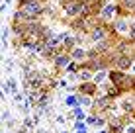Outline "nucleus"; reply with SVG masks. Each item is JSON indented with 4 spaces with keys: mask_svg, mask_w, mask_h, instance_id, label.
<instances>
[{
    "mask_svg": "<svg viewBox=\"0 0 135 133\" xmlns=\"http://www.w3.org/2000/svg\"><path fill=\"white\" fill-rule=\"evenodd\" d=\"M108 78L114 86H118L122 92L125 90H131V84H133V78H129L127 75H125V71H119V68H114V71L108 72Z\"/></svg>",
    "mask_w": 135,
    "mask_h": 133,
    "instance_id": "f257e3e1",
    "label": "nucleus"
},
{
    "mask_svg": "<svg viewBox=\"0 0 135 133\" xmlns=\"http://www.w3.org/2000/svg\"><path fill=\"white\" fill-rule=\"evenodd\" d=\"M86 6V0H76V2H73L71 6L65 8V14H67L69 18H80L82 16V10H84Z\"/></svg>",
    "mask_w": 135,
    "mask_h": 133,
    "instance_id": "f03ea898",
    "label": "nucleus"
},
{
    "mask_svg": "<svg viewBox=\"0 0 135 133\" xmlns=\"http://www.w3.org/2000/svg\"><path fill=\"white\" fill-rule=\"evenodd\" d=\"M133 61H135V57H131V55H118L114 65H115V68H119V71H127V68L133 67Z\"/></svg>",
    "mask_w": 135,
    "mask_h": 133,
    "instance_id": "7ed1b4c3",
    "label": "nucleus"
},
{
    "mask_svg": "<svg viewBox=\"0 0 135 133\" xmlns=\"http://www.w3.org/2000/svg\"><path fill=\"white\" fill-rule=\"evenodd\" d=\"M71 63H73L71 53H61L55 59V68H57V71H67V68L71 67Z\"/></svg>",
    "mask_w": 135,
    "mask_h": 133,
    "instance_id": "20e7f679",
    "label": "nucleus"
},
{
    "mask_svg": "<svg viewBox=\"0 0 135 133\" xmlns=\"http://www.w3.org/2000/svg\"><path fill=\"white\" fill-rule=\"evenodd\" d=\"M94 108L98 110V112H106V110H112L114 108V98H112V96H102V98H98L94 102Z\"/></svg>",
    "mask_w": 135,
    "mask_h": 133,
    "instance_id": "39448f33",
    "label": "nucleus"
},
{
    "mask_svg": "<svg viewBox=\"0 0 135 133\" xmlns=\"http://www.w3.org/2000/svg\"><path fill=\"white\" fill-rule=\"evenodd\" d=\"M114 14H118V6H115V4H106L98 16H100L102 22H108V20H112V18H114Z\"/></svg>",
    "mask_w": 135,
    "mask_h": 133,
    "instance_id": "423d86ee",
    "label": "nucleus"
},
{
    "mask_svg": "<svg viewBox=\"0 0 135 133\" xmlns=\"http://www.w3.org/2000/svg\"><path fill=\"white\" fill-rule=\"evenodd\" d=\"M129 27H131V24H129V20H125V18H119V20L114 22V31L119 33V35L129 33Z\"/></svg>",
    "mask_w": 135,
    "mask_h": 133,
    "instance_id": "0eeeda50",
    "label": "nucleus"
},
{
    "mask_svg": "<svg viewBox=\"0 0 135 133\" xmlns=\"http://www.w3.org/2000/svg\"><path fill=\"white\" fill-rule=\"evenodd\" d=\"M41 82H43V80H41V75H39V72H33V71H31V72H27V80H26V84L27 86H30V88H39V86H41Z\"/></svg>",
    "mask_w": 135,
    "mask_h": 133,
    "instance_id": "6e6552de",
    "label": "nucleus"
},
{
    "mask_svg": "<svg viewBox=\"0 0 135 133\" xmlns=\"http://www.w3.org/2000/svg\"><path fill=\"white\" fill-rule=\"evenodd\" d=\"M71 57H73V61L84 63V61H88V51H86V49H82V47H74L71 51Z\"/></svg>",
    "mask_w": 135,
    "mask_h": 133,
    "instance_id": "1a4fd4ad",
    "label": "nucleus"
},
{
    "mask_svg": "<svg viewBox=\"0 0 135 133\" xmlns=\"http://www.w3.org/2000/svg\"><path fill=\"white\" fill-rule=\"evenodd\" d=\"M96 90H98V86H96V82H82L80 86H78V92L80 94H86V96H92V94H96Z\"/></svg>",
    "mask_w": 135,
    "mask_h": 133,
    "instance_id": "9d476101",
    "label": "nucleus"
},
{
    "mask_svg": "<svg viewBox=\"0 0 135 133\" xmlns=\"http://www.w3.org/2000/svg\"><path fill=\"white\" fill-rule=\"evenodd\" d=\"M78 78H80L82 82H88L92 78V71L86 68V67H82V65H78Z\"/></svg>",
    "mask_w": 135,
    "mask_h": 133,
    "instance_id": "9b49d317",
    "label": "nucleus"
},
{
    "mask_svg": "<svg viewBox=\"0 0 135 133\" xmlns=\"http://www.w3.org/2000/svg\"><path fill=\"white\" fill-rule=\"evenodd\" d=\"M119 4H122L123 8H127L129 12L135 10V0H119Z\"/></svg>",
    "mask_w": 135,
    "mask_h": 133,
    "instance_id": "f8f14e48",
    "label": "nucleus"
},
{
    "mask_svg": "<svg viewBox=\"0 0 135 133\" xmlns=\"http://www.w3.org/2000/svg\"><path fill=\"white\" fill-rule=\"evenodd\" d=\"M108 133H122V125H119V123H114V121H112V123H110Z\"/></svg>",
    "mask_w": 135,
    "mask_h": 133,
    "instance_id": "ddd939ff",
    "label": "nucleus"
},
{
    "mask_svg": "<svg viewBox=\"0 0 135 133\" xmlns=\"http://www.w3.org/2000/svg\"><path fill=\"white\" fill-rule=\"evenodd\" d=\"M104 78H106V71H98V72L94 75V82H96V84H100Z\"/></svg>",
    "mask_w": 135,
    "mask_h": 133,
    "instance_id": "4468645a",
    "label": "nucleus"
},
{
    "mask_svg": "<svg viewBox=\"0 0 135 133\" xmlns=\"http://www.w3.org/2000/svg\"><path fill=\"white\" fill-rule=\"evenodd\" d=\"M127 41H129V43H135V24H131V27H129V33H127Z\"/></svg>",
    "mask_w": 135,
    "mask_h": 133,
    "instance_id": "2eb2a0df",
    "label": "nucleus"
},
{
    "mask_svg": "<svg viewBox=\"0 0 135 133\" xmlns=\"http://www.w3.org/2000/svg\"><path fill=\"white\" fill-rule=\"evenodd\" d=\"M80 104H84V106H92V100H90V96H80Z\"/></svg>",
    "mask_w": 135,
    "mask_h": 133,
    "instance_id": "dca6fc26",
    "label": "nucleus"
},
{
    "mask_svg": "<svg viewBox=\"0 0 135 133\" xmlns=\"http://www.w3.org/2000/svg\"><path fill=\"white\" fill-rule=\"evenodd\" d=\"M73 2H76V0H59V6H61L63 10H65V8H67V6H71Z\"/></svg>",
    "mask_w": 135,
    "mask_h": 133,
    "instance_id": "f3484780",
    "label": "nucleus"
},
{
    "mask_svg": "<svg viewBox=\"0 0 135 133\" xmlns=\"http://www.w3.org/2000/svg\"><path fill=\"white\" fill-rule=\"evenodd\" d=\"M125 131H127V133H135V125H129V127H127Z\"/></svg>",
    "mask_w": 135,
    "mask_h": 133,
    "instance_id": "a211bd4d",
    "label": "nucleus"
},
{
    "mask_svg": "<svg viewBox=\"0 0 135 133\" xmlns=\"http://www.w3.org/2000/svg\"><path fill=\"white\" fill-rule=\"evenodd\" d=\"M131 90L135 92V76H133V84H131Z\"/></svg>",
    "mask_w": 135,
    "mask_h": 133,
    "instance_id": "6ab92c4d",
    "label": "nucleus"
},
{
    "mask_svg": "<svg viewBox=\"0 0 135 133\" xmlns=\"http://www.w3.org/2000/svg\"><path fill=\"white\" fill-rule=\"evenodd\" d=\"M131 68H133V71H135V61H133V67H131Z\"/></svg>",
    "mask_w": 135,
    "mask_h": 133,
    "instance_id": "aec40b11",
    "label": "nucleus"
}]
</instances>
